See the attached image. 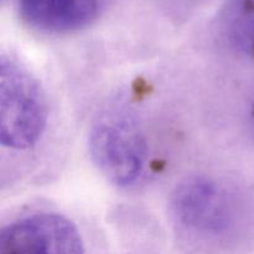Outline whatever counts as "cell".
I'll list each match as a JSON object with an SVG mask.
<instances>
[{"instance_id":"6da1fadb","label":"cell","mask_w":254,"mask_h":254,"mask_svg":"<svg viewBox=\"0 0 254 254\" xmlns=\"http://www.w3.org/2000/svg\"><path fill=\"white\" fill-rule=\"evenodd\" d=\"M246 207L240 193L207 176L183 181L170 202L175 227L186 237L201 242L235 237L247 222Z\"/></svg>"},{"instance_id":"7a4b0ae2","label":"cell","mask_w":254,"mask_h":254,"mask_svg":"<svg viewBox=\"0 0 254 254\" xmlns=\"http://www.w3.org/2000/svg\"><path fill=\"white\" fill-rule=\"evenodd\" d=\"M89 154L102 175L127 188L143 175L148 143L135 114L124 106H111L94 118L88 135Z\"/></svg>"},{"instance_id":"3957f363","label":"cell","mask_w":254,"mask_h":254,"mask_svg":"<svg viewBox=\"0 0 254 254\" xmlns=\"http://www.w3.org/2000/svg\"><path fill=\"white\" fill-rule=\"evenodd\" d=\"M1 144L26 151L44 135L49 119L46 97L35 78L19 61L1 57Z\"/></svg>"},{"instance_id":"277c9868","label":"cell","mask_w":254,"mask_h":254,"mask_svg":"<svg viewBox=\"0 0 254 254\" xmlns=\"http://www.w3.org/2000/svg\"><path fill=\"white\" fill-rule=\"evenodd\" d=\"M0 254H84L76 225L55 212H32L4 226Z\"/></svg>"},{"instance_id":"5b68a950","label":"cell","mask_w":254,"mask_h":254,"mask_svg":"<svg viewBox=\"0 0 254 254\" xmlns=\"http://www.w3.org/2000/svg\"><path fill=\"white\" fill-rule=\"evenodd\" d=\"M98 0H19V12L31 27L45 32H71L91 24Z\"/></svg>"},{"instance_id":"8992f818","label":"cell","mask_w":254,"mask_h":254,"mask_svg":"<svg viewBox=\"0 0 254 254\" xmlns=\"http://www.w3.org/2000/svg\"><path fill=\"white\" fill-rule=\"evenodd\" d=\"M220 26L232 49L254 59V0H226Z\"/></svg>"}]
</instances>
